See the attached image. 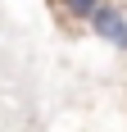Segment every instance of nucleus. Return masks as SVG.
<instances>
[{
	"label": "nucleus",
	"instance_id": "f257e3e1",
	"mask_svg": "<svg viewBox=\"0 0 127 132\" xmlns=\"http://www.w3.org/2000/svg\"><path fill=\"white\" fill-rule=\"evenodd\" d=\"M91 32L100 41H109V46H118V50H127V18L114 5H100V9L91 14Z\"/></svg>",
	"mask_w": 127,
	"mask_h": 132
},
{
	"label": "nucleus",
	"instance_id": "f03ea898",
	"mask_svg": "<svg viewBox=\"0 0 127 132\" xmlns=\"http://www.w3.org/2000/svg\"><path fill=\"white\" fill-rule=\"evenodd\" d=\"M59 9L68 14V18H86L91 23V14L100 9V0H59Z\"/></svg>",
	"mask_w": 127,
	"mask_h": 132
}]
</instances>
